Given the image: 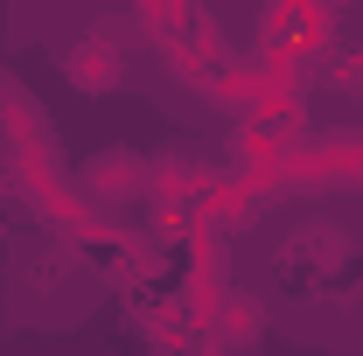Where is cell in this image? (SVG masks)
Returning <instances> with one entry per match:
<instances>
[{
	"instance_id": "cell-1",
	"label": "cell",
	"mask_w": 363,
	"mask_h": 356,
	"mask_svg": "<svg viewBox=\"0 0 363 356\" xmlns=\"http://www.w3.org/2000/svg\"><path fill=\"white\" fill-rule=\"evenodd\" d=\"M91 301H98V272H91L70 245L28 238V245L14 252V279H7L14 321H28V328H63V321H84Z\"/></svg>"
},
{
	"instance_id": "cell-2",
	"label": "cell",
	"mask_w": 363,
	"mask_h": 356,
	"mask_svg": "<svg viewBox=\"0 0 363 356\" xmlns=\"http://www.w3.org/2000/svg\"><path fill=\"white\" fill-rule=\"evenodd\" d=\"M77 189H84L98 210H126L154 189V161L140 147H98L84 168H77Z\"/></svg>"
},
{
	"instance_id": "cell-3",
	"label": "cell",
	"mask_w": 363,
	"mask_h": 356,
	"mask_svg": "<svg viewBox=\"0 0 363 356\" xmlns=\"http://www.w3.org/2000/svg\"><path fill=\"white\" fill-rule=\"evenodd\" d=\"M56 70L70 77V91H84V98H105V91L126 84V49L105 43V35H77V43H63Z\"/></svg>"
},
{
	"instance_id": "cell-4",
	"label": "cell",
	"mask_w": 363,
	"mask_h": 356,
	"mask_svg": "<svg viewBox=\"0 0 363 356\" xmlns=\"http://www.w3.org/2000/svg\"><path fill=\"white\" fill-rule=\"evenodd\" d=\"M0 301H7V279H0Z\"/></svg>"
}]
</instances>
